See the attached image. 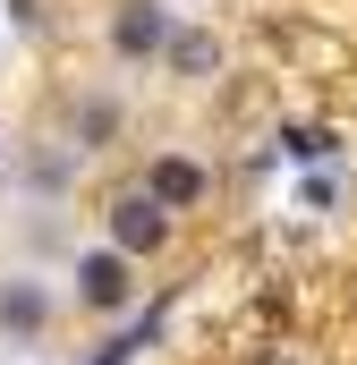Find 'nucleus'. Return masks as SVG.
<instances>
[{
    "instance_id": "f257e3e1",
    "label": "nucleus",
    "mask_w": 357,
    "mask_h": 365,
    "mask_svg": "<svg viewBox=\"0 0 357 365\" xmlns=\"http://www.w3.org/2000/svg\"><path fill=\"white\" fill-rule=\"evenodd\" d=\"M136 297V280H128V255L119 247H94V255H77V306H94V314H119Z\"/></svg>"
},
{
    "instance_id": "f03ea898",
    "label": "nucleus",
    "mask_w": 357,
    "mask_h": 365,
    "mask_svg": "<svg viewBox=\"0 0 357 365\" xmlns=\"http://www.w3.org/2000/svg\"><path fill=\"white\" fill-rule=\"evenodd\" d=\"M162 230H171V212H162L154 195H119V204H111V247H119V255H154Z\"/></svg>"
},
{
    "instance_id": "7ed1b4c3",
    "label": "nucleus",
    "mask_w": 357,
    "mask_h": 365,
    "mask_svg": "<svg viewBox=\"0 0 357 365\" xmlns=\"http://www.w3.org/2000/svg\"><path fill=\"white\" fill-rule=\"evenodd\" d=\"M111 43H119L128 60H154V51L171 43V17H162V0H119V17H111Z\"/></svg>"
},
{
    "instance_id": "20e7f679",
    "label": "nucleus",
    "mask_w": 357,
    "mask_h": 365,
    "mask_svg": "<svg viewBox=\"0 0 357 365\" xmlns=\"http://www.w3.org/2000/svg\"><path fill=\"white\" fill-rule=\"evenodd\" d=\"M145 195H154L162 212H187V204L204 195V170H196L187 153H162V162H154V179H145Z\"/></svg>"
},
{
    "instance_id": "39448f33",
    "label": "nucleus",
    "mask_w": 357,
    "mask_h": 365,
    "mask_svg": "<svg viewBox=\"0 0 357 365\" xmlns=\"http://www.w3.org/2000/svg\"><path fill=\"white\" fill-rule=\"evenodd\" d=\"M43 314H51V306H43L34 280H26V289H0V331H43Z\"/></svg>"
},
{
    "instance_id": "423d86ee",
    "label": "nucleus",
    "mask_w": 357,
    "mask_h": 365,
    "mask_svg": "<svg viewBox=\"0 0 357 365\" xmlns=\"http://www.w3.org/2000/svg\"><path fill=\"white\" fill-rule=\"evenodd\" d=\"M162 51H171L178 77H213V60H221V51H213V34H178V26H171V43H162Z\"/></svg>"
},
{
    "instance_id": "0eeeda50",
    "label": "nucleus",
    "mask_w": 357,
    "mask_h": 365,
    "mask_svg": "<svg viewBox=\"0 0 357 365\" xmlns=\"http://www.w3.org/2000/svg\"><path fill=\"white\" fill-rule=\"evenodd\" d=\"M289 162H332V128H298L289 136Z\"/></svg>"
}]
</instances>
